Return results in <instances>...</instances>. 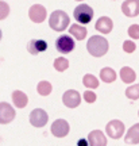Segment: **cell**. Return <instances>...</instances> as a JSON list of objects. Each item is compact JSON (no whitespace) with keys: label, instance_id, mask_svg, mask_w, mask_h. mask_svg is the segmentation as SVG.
<instances>
[{"label":"cell","instance_id":"cell-11","mask_svg":"<svg viewBox=\"0 0 139 146\" xmlns=\"http://www.w3.org/2000/svg\"><path fill=\"white\" fill-rule=\"evenodd\" d=\"M122 12L128 18L139 15V0H126L122 4Z\"/></svg>","mask_w":139,"mask_h":146},{"label":"cell","instance_id":"cell-27","mask_svg":"<svg viewBox=\"0 0 139 146\" xmlns=\"http://www.w3.org/2000/svg\"><path fill=\"white\" fill-rule=\"evenodd\" d=\"M135 49H136V47H135V43L132 41H126L123 43V50L126 53H134Z\"/></svg>","mask_w":139,"mask_h":146},{"label":"cell","instance_id":"cell-17","mask_svg":"<svg viewBox=\"0 0 139 146\" xmlns=\"http://www.w3.org/2000/svg\"><path fill=\"white\" fill-rule=\"evenodd\" d=\"M12 102H14V104L15 107L18 108H24L28 103V98H27V95L24 92H22V91H14L12 92Z\"/></svg>","mask_w":139,"mask_h":146},{"label":"cell","instance_id":"cell-28","mask_svg":"<svg viewBox=\"0 0 139 146\" xmlns=\"http://www.w3.org/2000/svg\"><path fill=\"white\" fill-rule=\"evenodd\" d=\"M78 146H87L88 145V141H85V139H80V141L77 142Z\"/></svg>","mask_w":139,"mask_h":146},{"label":"cell","instance_id":"cell-18","mask_svg":"<svg viewBox=\"0 0 139 146\" xmlns=\"http://www.w3.org/2000/svg\"><path fill=\"white\" fill-rule=\"evenodd\" d=\"M120 78H122L123 83L130 84V83H132V81H135L136 73L130 68V66H123V68L120 69Z\"/></svg>","mask_w":139,"mask_h":146},{"label":"cell","instance_id":"cell-31","mask_svg":"<svg viewBox=\"0 0 139 146\" xmlns=\"http://www.w3.org/2000/svg\"><path fill=\"white\" fill-rule=\"evenodd\" d=\"M138 115H139V111H138Z\"/></svg>","mask_w":139,"mask_h":146},{"label":"cell","instance_id":"cell-6","mask_svg":"<svg viewBox=\"0 0 139 146\" xmlns=\"http://www.w3.org/2000/svg\"><path fill=\"white\" fill-rule=\"evenodd\" d=\"M49 120V115L46 114V111L42 108H35L31 111L30 114V123L34 127H43Z\"/></svg>","mask_w":139,"mask_h":146},{"label":"cell","instance_id":"cell-29","mask_svg":"<svg viewBox=\"0 0 139 146\" xmlns=\"http://www.w3.org/2000/svg\"><path fill=\"white\" fill-rule=\"evenodd\" d=\"M1 36H3V34H1V30H0V39H1Z\"/></svg>","mask_w":139,"mask_h":146},{"label":"cell","instance_id":"cell-21","mask_svg":"<svg viewBox=\"0 0 139 146\" xmlns=\"http://www.w3.org/2000/svg\"><path fill=\"white\" fill-rule=\"evenodd\" d=\"M83 84L87 87V88H91V89H95L99 87V80L93 74H85L83 78Z\"/></svg>","mask_w":139,"mask_h":146},{"label":"cell","instance_id":"cell-19","mask_svg":"<svg viewBox=\"0 0 139 146\" xmlns=\"http://www.w3.org/2000/svg\"><path fill=\"white\" fill-rule=\"evenodd\" d=\"M100 78L107 84L113 83V81L116 80V73H115V70L111 68H103L100 70Z\"/></svg>","mask_w":139,"mask_h":146},{"label":"cell","instance_id":"cell-7","mask_svg":"<svg viewBox=\"0 0 139 146\" xmlns=\"http://www.w3.org/2000/svg\"><path fill=\"white\" fill-rule=\"evenodd\" d=\"M15 119V110L12 106L1 102L0 103V125H8Z\"/></svg>","mask_w":139,"mask_h":146},{"label":"cell","instance_id":"cell-1","mask_svg":"<svg viewBox=\"0 0 139 146\" xmlns=\"http://www.w3.org/2000/svg\"><path fill=\"white\" fill-rule=\"evenodd\" d=\"M108 41L101 35H93L89 38L87 43V49L89 54L93 57H103L108 52Z\"/></svg>","mask_w":139,"mask_h":146},{"label":"cell","instance_id":"cell-23","mask_svg":"<svg viewBox=\"0 0 139 146\" xmlns=\"http://www.w3.org/2000/svg\"><path fill=\"white\" fill-rule=\"evenodd\" d=\"M126 96L130 100H138L139 99V84L131 85V87H128V88L126 89Z\"/></svg>","mask_w":139,"mask_h":146},{"label":"cell","instance_id":"cell-13","mask_svg":"<svg viewBox=\"0 0 139 146\" xmlns=\"http://www.w3.org/2000/svg\"><path fill=\"white\" fill-rule=\"evenodd\" d=\"M46 49H47V42L45 39H31L28 42V45H27V50L32 56H36L39 53L45 52Z\"/></svg>","mask_w":139,"mask_h":146},{"label":"cell","instance_id":"cell-5","mask_svg":"<svg viewBox=\"0 0 139 146\" xmlns=\"http://www.w3.org/2000/svg\"><path fill=\"white\" fill-rule=\"evenodd\" d=\"M105 133H107V135L111 137L112 139H119V138L124 134V125L120 120L113 119L107 125Z\"/></svg>","mask_w":139,"mask_h":146},{"label":"cell","instance_id":"cell-22","mask_svg":"<svg viewBox=\"0 0 139 146\" xmlns=\"http://www.w3.org/2000/svg\"><path fill=\"white\" fill-rule=\"evenodd\" d=\"M54 68L58 72H64L69 68V61L65 57H58L54 60Z\"/></svg>","mask_w":139,"mask_h":146},{"label":"cell","instance_id":"cell-2","mask_svg":"<svg viewBox=\"0 0 139 146\" xmlns=\"http://www.w3.org/2000/svg\"><path fill=\"white\" fill-rule=\"evenodd\" d=\"M69 23H70V18L68 16L65 11L57 10L50 14L49 26L52 27L54 31H64L66 27H69Z\"/></svg>","mask_w":139,"mask_h":146},{"label":"cell","instance_id":"cell-15","mask_svg":"<svg viewBox=\"0 0 139 146\" xmlns=\"http://www.w3.org/2000/svg\"><path fill=\"white\" fill-rule=\"evenodd\" d=\"M69 33H70V35H73L76 39L83 41V39H85V36H87L88 30H87V27H84L83 25L74 23V25H72V26L69 27Z\"/></svg>","mask_w":139,"mask_h":146},{"label":"cell","instance_id":"cell-14","mask_svg":"<svg viewBox=\"0 0 139 146\" xmlns=\"http://www.w3.org/2000/svg\"><path fill=\"white\" fill-rule=\"evenodd\" d=\"M112 27H113V23H112V19L108 18V16H101L97 22H96V30L101 34H109L112 31Z\"/></svg>","mask_w":139,"mask_h":146},{"label":"cell","instance_id":"cell-24","mask_svg":"<svg viewBox=\"0 0 139 146\" xmlns=\"http://www.w3.org/2000/svg\"><path fill=\"white\" fill-rule=\"evenodd\" d=\"M8 15H10V5L7 4L5 1L0 0V21L5 19Z\"/></svg>","mask_w":139,"mask_h":146},{"label":"cell","instance_id":"cell-9","mask_svg":"<svg viewBox=\"0 0 139 146\" xmlns=\"http://www.w3.org/2000/svg\"><path fill=\"white\" fill-rule=\"evenodd\" d=\"M28 16H30L31 22H34V23H42V22L46 19L47 11L43 5L34 4V5H31L30 10H28Z\"/></svg>","mask_w":139,"mask_h":146},{"label":"cell","instance_id":"cell-16","mask_svg":"<svg viewBox=\"0 0 139 146\" xmlns=\"http://www.w3.org/2000/svg\"><path fill=\"white\" fill-rule=\"evenodd\" d=\"M124 141H126V143H128V145H136V143H139V123L134 125L132 127H130V130L126 134Z\"/></svg>","mask_w":139,"mask_h":146},{"label":"cell","instance_id":"cell-12","mask_svg":"<svg viewBox=\"0 0 139 146\" xmlns=\"http://www.w3.org/2000/svg\"><path fill=\"white\" fill-rule=\"evenodd\" d=\"M88 145L91 146H105L107 145V138L103 131L93 130L88 135Z\"/></svg>","mask_w":139,"mask_h":146},{"label":"cell","instance_id":"cell-3","mask_svg":"<svg viewBox=\"0 0 139 146\" xmlns=\"http://www.w3.org/2000/svg\"><path fill=\"white\" fill-rule=\"evenodd\" d=\"M73 16L74 19L81 23V25H88L89 22H92L93 19V10L91 5L88 4H80L74 8V12H73Z\"/></svg>","mask_w":139,"mask_h":146},{"label":"cell","instance_id":"cell-30","mask_svg":"<svg viewBox=\"0 0 139 146\" xmlns=\"http://www.w3.org/2000/svg\"><path fill=\"white\" fill-rule=\"evenodd\" d=\"M76 1H83V0H76Z\"/></svg>","mask_w":139,"mask_h":146},{"label":"cell","instance_id":"cell-4","mask_svg":"<svg viewBox=\"0 0 139 146\" xmlns=\"http://www.w3.org/2000/svg\"><path fill=\"white\" fill-rule=\"evenodd\" d=\"M74 46L76 43L73 41V38H70V35L68 34H64V35L58 36L56 39V49L57 52L62 53V54H69L74 50Z\"/></svg>","mask_w":139,"mask_h":146},{"label":"cell","instance_id":"cell-10","mask_svg":"<svg viewBox=\"0 0 139 146\" xmlns=\"http://www.w3.org/2000/svg\"><path fill=\"white\" fill-rule=\"evenodd\" d=\"M69 123H68L65 119H57L54 123L52 125V133L53 135L57 137V138H64L69 134Z\"/></svg>","mask_w":139,"mask_h":146},{"label":"cell","instance_id":"cell-8","mask_svg":"<svg viewBox=\"0 0 139 146\" xmlns=\"http://www.w3.org/2000/svg\"><path fill=\"white\" fill-rule=\"evenodd\" d=\"M62 102L68 108H76L81 103V96L76 89H69L62 96Z\"/></svg>","mask_w":139,"mask_h":146},{"label":"cell","instance_id":"cell-25","mask_svg":"<svg viewBox=\"0 0 139 146\" xmlns=\"http://www.w3.org/2000/svg\"><path fill=\"white\" fill-rule=\"evenodd\" d=\"M128 35L132 39H139V25H131L128 27Z\"/></svg>","mask_w":139,"mask_h":146},{"label":"cell","instance_id":"cell-20","mask_svg":"<svg viewBox=\"0 0 139 146\" xmlns=\"http://www.w3.org/2000/svg\"><path fill=\"white\" fill-rule=\"evenodd\" d=\"M36 91L41 96H47V95L52 94L53 87L49 81H39V84L36 85Z\"/></svg>","mask_w":139,"mask_h":146},{"label":"cell","instance_id":"cell-26","mask_svg":"<svg viewBox=\"0 0 139 146\" xmlns=\"http://www.w3.org/2000/svg\"><path fill=\"white\" fill-rule=\"evenodd\" d=\"M83 98L87 103H95V102H96V94L92 92V91H85L83 95Z\"/></svg>","mask_w":139,"mask_h":146}]
</instances>
